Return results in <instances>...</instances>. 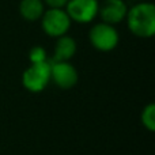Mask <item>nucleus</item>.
I'll return each mask as SVG.
<instances>
[{"instance_id": "1", "label": "nucleus", "mask_w": 155, "mask_h": 155, "mask_svg": "<svg viewBox=\"0 0 155 155\" xmlns=\"http://www.w3.org/2000/svg\"><path fill=\"white\" fill-rule=\"evenodd\" d=\"M127 26L134 35L140 38H150L155 34V5L150 2H137L128 8Z\"/></svg>"}, {"instance_id": "2", "label": "nucleus", "mask_w": 155, "mask_h": 155, "mask_svg": "<svg viewBox=\"0 0 155 155\" xmlns=\"http://www.w3.org/2000/svg\"><path fill=\"white\" fill-rule=\"evenodd\" d=\"M40 21L44 33L53 38L65 35L72 23L64 8H48L44 11Z\"/></svg>"}, {"instance_id": "3", "label": "nucleus", "mask_w": 155, "mask_h": 155, "mask_svg": "<svg viewBox=\"0 0 155 155\" xmlns=\"http://www.w3.org/2000/svg\"><path fill=\"white\" fill-rule=\"evenodd\" d=\"M51 83V61L33 63L22 75V84L30 93H41Z\"/></svg>"}, {"instance_id": "4", "label": "nucleus", "mask_w": 155, "mask_h": 155, "mask_svg": "<svg viewBox=\"0 0 155 155\" xmlns=\"http://www.w3.org/2000/svg\"><path fill=\"white\" fill-rule=\"evenodd\" d=\"M88 40L91 45L99 52H110L118 45L120 35L113 25L99 22L90 29Z\"/></svg>"}, {"instance_id": "5", "label": "nucleus", "mask_w": 155, "mask_h": 155, "mask_svg": "<svg viewBox=\"0 0 155 155\" xmlns=\"http://www.w3.org/2000/svg\"><path fill=\"white\" fill-rule=\"evenodd\" d=\"M64 10L72 22L86 25L98 16L99 0H68Z\"/></svg>"}, {"instance_id": "6", "label": "nucleus", "mask_w": 155, "mask_h": 155, "mask_svg": "<svg viewBox=\"0 0 155 155\" xmlns=\"http://www.w3.org/2000/svg\"><path fill=\"white\" fill-rule=\"evenodd\" d=\"M79 80L76 68L70 61H51V82L57 87L68 90Z\"/></svg>"}, {"instance_id": "7", "label": "nucleus", "mask_w": 155, "mask_h": 155, "mask_svg": "<svg viewBox=\"0 0 155 155\" xmlns=\"http://www.w3.org/2000/svg\"><path fill=\"white\" fill-rule=\"evenodd\" d=\"M127 12H128V7L124 0H104L102 3H99L98 16L105 23L114 26L125 19Z\"/></svg>"}, {"instance_id": "8", "label": "nucleus", "mask_w": 155, "mask_h": 155, "mask_svg": "<svg viewBox=\"0 0 155 155\" xmlns=\"http://www.w3.org/2000/svg\"><path fill=\"white\" fill-rule=\"evenodd\" d=\"M76 41L70 35H61L57 38V42L53 49L52 61H70L76 53Z\"/></svg>"}, {"instance_id": "9", "label": "nucleus", "mask_w": 155, "mask_h": 155, "mask_svg": "<svg viewBox=\"0 0 155 155\" xmlns=\"http://www.w3.org/2000/svg\"><path fill=\"white\" fill-rule=\"evenodd\" d=\"M44 11H45V4L42 0H21L19 3V14L25 21H40Z\"/></svg>"}, {"instance_id": "10", "label": "nucleus", "mask_w": 155, "mask_h": 155, "mask_svg": "<svg viewBox=\"0 0 155 155\" xmlns=\"http://www.w3.org/2000/svg\"><path fill=\"white\" fill-rule=\"evenodd\" d=\"M140 121H142L143 127H144L147 131H150V132L155 131V105L153 102L146 105L144 109L142 110Z\"/></svg>"}, {"instance_id": "11", "label": "nucleus", "mask_w": 155, "mask_h": 155, "mask_svg": "<svg viewBox=\"0 0 155 155\" xmlns=\"http://www.w3.org/2000/svg\"><path fill=\"white\" fill-rule=\"evenodd\" d=\"M29 59L30 63H42L48 60V56H46V51L42 48V46H33L29 52Z\"/></svg>"}, {"instance_id": "12", "label": "nucleus", "mask_w": 155, "mask_h": 155, "mask_svg": "<svg viewBox=\"0 0 155 155\" xmlns=\"http://www.w3.org/2000/svg\"><path fill=\"white\" fill-rule=\"evenodd\" d=\"M42 2L49 8H65L68 0H42Z\"/></svg>"}, {"instance_id": "13", "label": "nucleus", "mask_w": 155, "mask_h": 155, "mask_svg": "<svg viewBox=\"0 0 155 155\" xmlns=\"http://www.w3.org/2000/svg\"><path fill=\"white\" fill-rule=\"evenodd\" d=\"M135 2L137 3V2H146V0H135Z\"/></svg>"}]
</instances>
